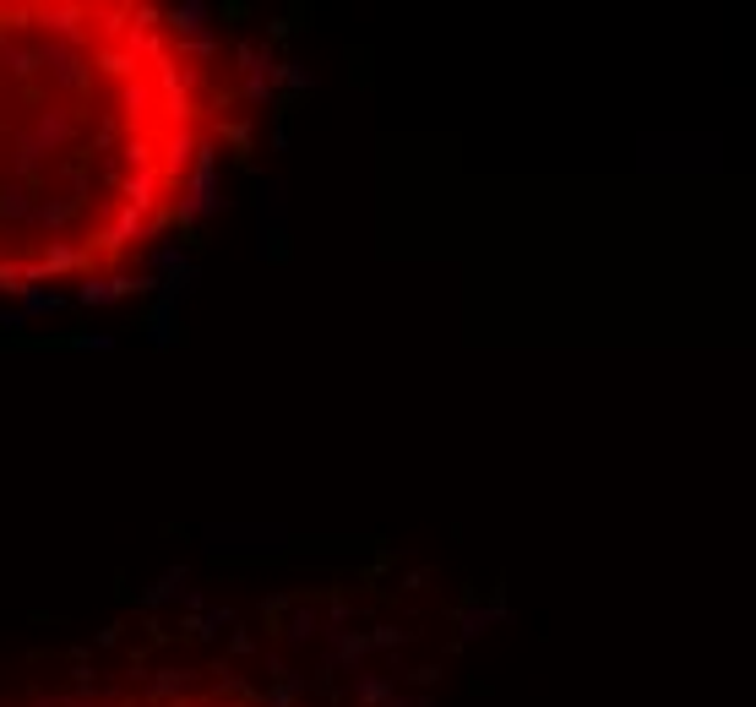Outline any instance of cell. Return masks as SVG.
<instances>
[{
	"instance_id": "obj_1",
	"label": "cell",
	"mask_w": 756,
	"mask_h": 707,
	"mask_svg": "<svg viewBox=\"0 0 756 707\" xmlns=\"http://www.w3.org/2000/svg\"><path fill=\"white\" fill-rule=\"evenodd\" d=\"M207 44L136 0L0 6V289L126 272L213 158Z\"/></svg>"
}]
</instances>
